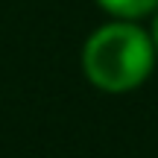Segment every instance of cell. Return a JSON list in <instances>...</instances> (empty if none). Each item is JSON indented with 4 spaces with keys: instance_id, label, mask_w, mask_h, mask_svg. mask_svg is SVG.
<instances>
[{
    "instance_id": "1",
    "label": "cell",
    "mask_w": 158,
    "mask_h": 158,
    "mask_svg": "<svg viewBox=\"0 0 158 158\" xmlns=\"http://www.w3.org/2000/svg\"><path fill=\"white\" fill-rule=\"evenodd\" d=\"M152 41L132 23H111L88 38L82 64L88 79L102 91H129L152 70Z\"/></svg>"
},
{
    "instance_id": "2",
    "label": "cell",
    "mask_w": 158,
    "mask_h": 158,
    "mask_svg": "<svg viewBox=\"0 0 158 158\" xmlns=\"http://www.w3.org/2000/svg\"><path fill=\"white\" fill-rule=\"evenodd\" d=\"M100 3L120 18H141V15H149L155 9L158 0H100Z\"/></svg>"
},
{
    "instance_id": "3",
    "label": "cell",
    "mask_w": 158,
    "mask_h": 158,
    "mask_svg": "<svg viewBox=\"0 0 158 158\" xmlns=\"http://www.w3.org/2000/svg\"><path fill=\"white\" fill-rule=\"evenodd\" d=\"M152 47L158 50V15H155V21H152Z\"/></svg>"
}]
</instances>
